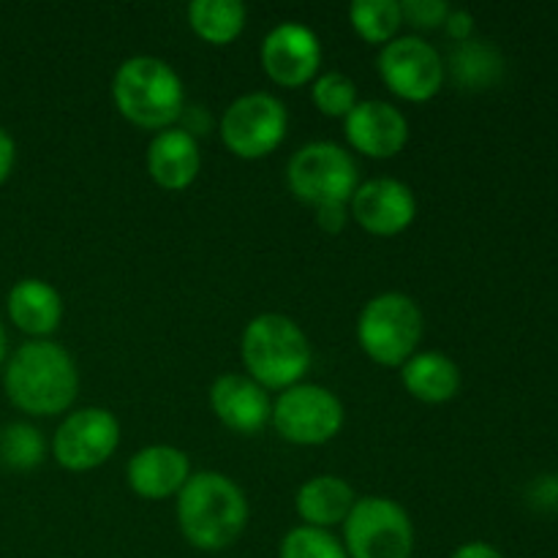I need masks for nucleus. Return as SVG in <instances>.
Instances as JSON below:
<instances>
[{
    "label": "nucleus",
    "mask_w": 558,
    "mask_h": 558,
    "mask_svg": "<svg viewBox=\"0 0 558 558\" xmlns=\"http://www.w3.org/2000/svg\"><path fill=\"white\" fill-rule=\"evenodd\" d=\"M248 22V9L240 0H194L189 5V27L213 47L238 41Z\"/></svg>",
    "instance_id": "obj_22"
},
{
    "label": "nucleus",
    "mask_w": 558,
    "mask_h": 558,
    "mask_svg": "<svg viewBox=\"0 0 558 558\" xmlns=\"http://www.w3.org/2000/svg\"><path fill=\"white\" fill-rule=\"evenodd\" d=\"M403 390L417 401L439 407V403L452 401L461 390V368L445 352H417L398 368Z\"/></svg>",
    "instance_id": "obj_20"
},
{
    "label": "nucleus",
    "mask_w": 558,
    "mask_h": 558,
    "mask_svg": "<svg viewBox=\"0 0 558 558\" xmlns=\"http://www.w3.org/2000/svg\"><path fill=\"white\" fill-rule=\"evenodd\" d=\"M452 5L445 0H401V16L414 31H441Z\"/></svg>",
    "instance_id": "obj_27"
},
{
    "label": "nucleus",
    "mask_w": 558,
    "mask_h": 558,
    "mask_svg": "<svg viewBox=\"0 0 558 558\" xmlns=\"http://www.w3.org/2000/svg\"><path fill=\"white\" fill-rule=\"evenodd\" d=\"M450 558H507L499 548H494L490 543L483 539H474V543H463L461 548H456V554Z\"/></svg>",
    "instance_id": "obj_32"
},
{
    "label": "nucleus",
    "mask_w": 558,
    "mask_h": 558,
    "mask_svg": "<svg viewBox=\"0 0 558 558\" xmlns=\"http://www.w3.org/2000/svg\"><path fill=\"white\" fill-rule=\"evenodd\" d=\"M44 456H47V441L38 428L27 423H11L5 425L0 434V461L16 472H31V469L41 466Z\"/></svg>",
    "instance_id": "obj_24"
},
{
    "label": "nucleus",
    "mask_w": 558,
    "mask_h": 558,
    "mask_svg": "<svg viewBox=\"0 0 558 558\" xmlns=\"http://www.w3.org/2000/svg\"><path fill=\"white\" fill-rule=\"evenodd\" d=\"M147 174L153 183L163 191H185L202 169L199 140L189 131L172 125L167 131H158L147 145Z\"/></svg>",
    "instance_id": "obj_17"
},
{
    "label": "nucleus",
    "mask_w": 558,
    "mask_h": 558,
    "mask_svg": "<svg viewBox=\"0 0 558 558\" xmlns=\"http://www.w3.org/2000/svg\"><path fill=\"white\" fill-rule=\"evenodd\" d=\"M3 390L20 412L54 417L74 407L80 371L69 349L54 341H27L5 360Z\"/></svg>",
    "instance_id": "obj_1"
},
{
    "label": "nucleus",
    "mask_w": 558,
    "mask_h": 558,
    "mask_svg": "<svg viewBox=\"0 0 558 558\" xmlns=\"http://www.w3.org/2000/svg\"><path fill=\"white\" fill-rule=\"evenodd\" d=\"M445 69L461 90L483 93L501 82V76H505V58H501L499 47H494L490 41L469 38V41L456 44L450 58L445 60Z\"/></svg>",
    "instance_id": "obj_21"
},
{
    "label": "nucleus",
    "mask_w": 558,
    "mask_h": 558,
    "mask_svg": "<svg viewBox=\"0 0 558 558\" xmlns=\"http://www.w3.org/2000/svg\"><path fill=\"white\" fill-rule=\"evenodd\" d=\"M14 163H16V142H14V136H11L9 131L0 125V185L9 180Z\"/></svg>",
    "instance_id": "obj_31"
},
{
    "label": "nucleus",
    "mask_w": 558,
    "mask_h": 558,
    "mask_svg": "<svg viewBox=\"0 0 558 558\" xmlns=\"http://www.w3.org/2000/svg\"><path fill=\"white\" fill-rule=\"evenodd\" d=\"M311 101L325 118L347 120V114L360 104L357 85L352 76L341 74V71H322L311 82Z\"/></svg>",
    "instance_id": "obj_25"
},
{
    "label": "nucleus",
    "mask_w": 558,
    "mask_h": 558,
    "mask_svg": "<svg viewBox=\"0 0 558 558\" xmlns=\"http://www.w3.org/2000/svg\"><path fill=\"white\" fill-rule=\"evenodd\" d=\"M343 134L352 150L365 158H396L409 145V118L390 101L365 98L343 120Z\"/></svg>",
    "instance_id": "obj_14"
},
{
    "label": "nucleus",
    "mask_w": 558,
    "mask_h": 558,
    "mask_svg": "<svg viewBox=\"0 0 558 558\" xmlns=\"http://www.w3.org/2000/svg\"><path fill=\"white\" fill-rule=\"evenodd\" d=\"M11 325L33 341H47L63 322V298L44 278H22L5 298Z\"/></svg>",
    "instance_id": "obj_18"
},
{
    "label": "nucleus",
    "mask_w": 558,
    "mask_h": 558,
    "mask_svg": "<svg viewBox=\"0 0 558 558\" xmlns=\"http://www.w3.org/2000/svg\"><path fill=\"white\" fill-rule=\"evenodd\" d=\"M120 423L109 409L85 407L65 414L52 436V458L65 472H93L114 456Z\"/></svg>",
    "instance_id": "obj_11"
},
{
    "label": "nucleus",
    "mask_w": 558,
    "mask_h": 558,
    "mask_svg": "<svg viewBox=\"0 0 558 558\" xmlns=\"http://www.w3.org/2000/svg\"><path fill=\"white\" fill-rule=\"evenodd\" d=\"M9 360V336H5V327L3 322H0V365Z\"/></svg>",
    "instance_id": "obj_33"
},
{
    "label": "nucleus",
    "mask_w": 558,
    "mask_h": 558,
    "mask_svg": "<svg viewBox=\"0 0 558 558\" xmlns=\"http://www.w3.org/2000/svg\"><path fill=\"white\" fill-rule=\"evenodd\" d=\"M278 558H349L341 539L332 532L314 526H294L278 548Z\"/></svg>",
    "instance_id": "obj_26"
},
{
    "label": "nucleus",
    "mask_w": 558,
    "mask_h": 558,
    "mask_svg": "<svg viewBox=\"0 0 558 558\" xmlns=\"http://www.w3.org/2000/svg\"><path fill=\"white\" fill-rule=\"evenodd\" d=\"M347 423L341 398L322 385H300L278 392L270 425L283 441L298 447H322L336 439Z\"/></svg>",
    "instance_id": "obj_8"
},
{
    "label": "nucleus",
    "mask_w": 558,
    "mask_h": 558,
    "mask_svg": "<svg viewBox=\"0 0 558 558\" xmlns=\"http://www.w3.org/2000/svg\"><path fill=\"white\" fill-rule=\"evenodd\" d=\"M341 543L349 558H412L414 523L396 499L363 496L343 521Z\"/></svg>",
    "instance_id": "obj_7"
},
{
    "label": "nucleus",
    "mask_w": 558,
    "mask_h": 558,
    "mask_svg": "<svg viewBox=\"0 0 558 558\" xmlns=\"http://www.w3.org/2000/svg\"><path fill=\"white\" fill-rule=\"evenodd\" d=\"M210 409L223 428L238 436H256L270 425V392L248 374H221L210 385Z\"/></svg>",
    "instance_id": "obj_15"
},
{
    "label": "nucleus",
    "mask_w": 558,
    "mask_h": 558,
    "mask_svg": "<svg viewBox=\"0 0 558 558\" xmlns=\"http://www.w3.org/2000/svg\"><path fill=\"white\" fill-rule=\"evenodd\" d=\"M245 374L267 392H283L300 385L314 363L303 327L283 314H259L245 325L240 341Z\"/></svg>",
    "instance_id": "obj_4"
},
{
    "label": "nucleus",
    "mask_w": 558,
    "mask_h": 558,
    "mask_svg": "<svg viewBox=\"0 0 558 558\" xmlns=\"http://www.w3.org/2000/svg\"><path fill=\"white\" fill-rule=\"evenodd\" d=\"M262 69L278 87L298 90L322 74V41L300 22H281L262 41Z\"/></svg>",
    "instance_id": "obj_12"
},
{
    "label": "nucleus",
    "mask_w": 558,
    "mask_h": 558,
    "mask_svg": "<svg viewBox=\"0 0 558 558\" xmlns=\"http://www.w3.org/2000/svg\"><path fill=\"white\" fill-rule=\"evenodd\" d=\"M441 31H445L456 44L469 41V38H474V14L466 9H450Z\"/></svg>",
    "instance_id": "obj_28"
},
{
    "label": "nucleus",
    "mask_w": 558,
    "mask_h": 558,
    "mask_svg": "<svg viewBox=\"0 0 558 558\" xmlns=\"http://www.w3.org/2000/svg\"><path fill=\"white\" fill-rule=\"evenodd\" d=\"M191 480V458L180 447L150 445L136 450L125 466V483L140 499L163 501Z\"/></svg>",
    "instance_id": "obj_16"
},
{
    "label": "nucleus",
    "mask_w": 558,
    "mask_h": 558,
    "mask_svg": "<svg viewBox=\"0 0 558 558\" xmlns=\"http://www.w3.org/2000/svg\"><path fill=\"white\" fill-rule=\"evenodd\" d=\"M349 22L365 44L385 47L392 38H398L403 25L401 3L398 0H354L349 5Z\"/></svg>",
    "instance_id": "obj_23"
},
{
    "label": "nucleus",
    "mask_w": 558,
    "mask_h": 558,
    "mask_svg": "<svg viewBox=\"0 0 558 558\" xmlns=\"http://www.w3.org/2000/svg\"><path fill=\"white\" fill-rule=\"evenodd\" d=\"M112 101L120 118L145 131H167L185 112V87L178 71L153 54L123 60L112 76Z\"/></svg>",
    "instance_id": "obj_3"
},
{
    "label": "nucleus",
    "mask_w": 558,
    "mask_h": 558,
    "mask_svg": "<svg viewBox=\"0 0 558 558\" xmlns=\"http://www.w3.org/2000/svg\"><path fill=\"white\" fill-rule=\"evenodd\" d=\"M287 185L308 207L349 205L360 185L352 153L336 142H308L287 163Z\"/></svg>",
    "instance_id": "obj_6"
},
{
    "label": "nucleus",
    "mask_w": 558,
    "mask_h": 558,
    "mask_svg": "<svg viewBox=\"0 0 558 558\" xmlns=\"http://www.w3.org/2000/svg\"><path fill=\"white\" fill-rule=\"evenodd\" d=\"M354 505H357V494L338 474H319V477L305 480L294 496V510L303 526L325 529V532H330L332 526H343Z\"/></svg>",
    "instance_id": "obj_19"
},
{
    "label": "nucleus",
    "mask_w": 558,
    "mask_h": 558,
    "mask_svg": "<svg viewBox=\"0 0 558 558\" xmlns=\"http://www.w3.org/2000/svg\"><path fill=\"white\" fill-rule=\"evenodd\" d=\"M354 332L371 363L381 368H401L412 354L420 352L425 316L409 294L381 292L363 305Z\"/></svg>",
    "instance_id": "obj_5"
},
{
    "label": "nucleus",
    "mask_w": 558,
    "mask_h": 558,
    "mask_svg": "<svg viewBox=\"0 0 558 558\" xmlns=\"http://www.w3.org/2000/svg\"><path fill=\"white\" fill-rule=\"evenodd\" d=\"M376 71L387 90L409 104H425L436 98L447 80L445 58L420 36H398L385 44L376 58Z\"/></svg>",
    "instance_id": "obj_10"
},
{
    "label": "nucleus",
    "mask_w": 558,
    "mask_h": 558,
    "mask_svg": "<svg viewBox=\"0 0 558 558\" xmlns=\"http://www.w3.org/2000/svg\"><path fill=\"white\" fill-rule=\"evenodd\" d=\"M349 218L374 238H396L417 218V196L403 180H365L349 199Z\"/></svg>",
    "instance_id": "obj_13"
},
{
    "label": "nucleus",
    "mask_w": 558,
    "mask_h": 558,
    "mask_svg": "<svg viewBox=\"0 0 558 558\" xmlns=\"http://www.w3.org/2000/svg\"><path fill=\"white\" fill-rule=\"evenodd\" d=\"M248 499L232 477L196 472L178 494V526L196 550H227L248 526Z\"/></svg>",
    "instance_id": "obj_2"
},
{
    "label": "nucleus",
    "mask_w": 558,
    "mask_h": 558,
    "mask_svg": "<svg viewBox=\"0 0 558 558\" xmlns=\"http://www.w3.org/2000/svg\"><path fill=\"white\" fill-rule=\"evenodd\" d=\"M316 227L327 234L343 232V227L349 223V205H325L316 207Z\"/></svg>",
    "instance_id": "obj_29"
},
{
    "label": "nucleus",
    "mask_w": 558,
    "mask_h": 558,
    "mask_svg": "<svg viewBox=\"0 0 558 558\" xmlns=\"http://www.w3.org/2000/svg\"><path fill=\"white\" fill-rule=\"evenodd\" d=\"M221 142L232 156L259 161L283 145L289 131V112L272 93L256 90L234 98L221 114Z\"/></svg>",
    "instance_id": "obj_9"
},
{
    "label": "nucleus",
    "mask_w": 558,
    "mask_h": 558,
    "mask_svg": "<svg viewBox=\"0 0 558 558\" xmlns=\"http://www.w3.org/2000/svg\"><path fill=\"white\" fill-rule=\"evenodd\" d=\"M529 496H532V501L539 510H558V477H554V474L537 477Z\"/></svg>",
    "instance_id": "obj_30"
}]
</instances>
